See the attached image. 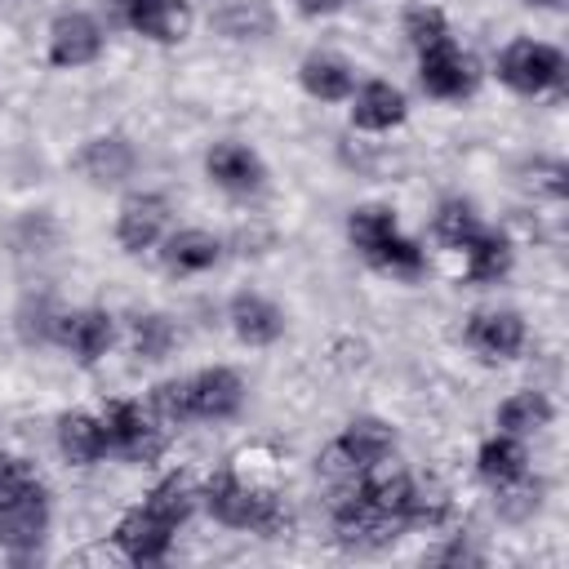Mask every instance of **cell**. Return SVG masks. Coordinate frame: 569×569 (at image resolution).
Segmentation results:
<instances>
[{
  "label": "cell",
  "instance_id": "6da1fadb",
  "mask_svg": "<svg viewBox=\"0 0 569 569\" xmlns=\"http://www.w3.org/2000/svg\"><path fill=\"white\" fill-rule=\"evenodd\" d=\"M204 507L213 511V520H222L231 529H276L280 525L276 498L267 489L244 485L236 471H218L204 485Z\"/></svg>",
  "mask_w": 569,
  "mask_h": 569
},
{
  "label": "cell",
  "instance_id": "7a4b0ae2",
  "mask_svg": "<svg viewBox=\"0 0 569 569\" xmlns=\"http://www.w3.org/2000/svg\"><path fill=\"white\" fill-rule=\"evenodd\" d=\"M498 76L520 89V93H542L551 84H560L565 76V58L551 49V44H538V40H516L507 44L502 62H498Z\"/></svg>",
  "mask_w": 569,
  "mask_h": 569
},
{
  "label": "cell",
  "instance_id": "3957f363",
  "mask_svg": "<svg viewBox=\"0 0 569 569\" xmlns=\"http://www.w3.org/2000/svg\"><path fill=\"white\" fill-rule=\"evenodd\" d=\"M102 431H107V449H120L129 462H151L160 453V436L156 427L142 418L138 405L129 400H111L102 413Z\"/></svg>",
  "mask_w": 569,
  "mask_h": 569
},
{
  "label": "cell",
  "instance_id": "277c9868",
  "mask_svg": "<svg viewBox=\"0 0 569 569\" xmlns=\"http://www.w3.org/2000/svg\"><path fill=\"white\" fill-rule=\"evenodd\" d=\"M422 89L436 93V98H462L471 84H476V67L467 53H458L449 40L422 49Z\"/></svg>",
  "mask_w": 569,
  "mask_h": 569
},
{
  "label": "cell",
  "instance_id": "5b68a950",
  "mask_svg": "<svg viewBox=\"0 0 569 569\" xmlns=\"http://www.w3.org/2000/svg\"><path fill=\"white\" fill-rule=\"evenodd\" d=\"M98 49H102V31L89 13H62L49 31V58L58 67H84L98 58Z\"/></svg>",
  "mask_w": 569,
  "mask_h": 569
},
{
  "label": "cell",
  "instance_id": "8992f818",
  "mask_svg": "<svg viewBox=\"0 0 569 569\" xmlns=\"http://www.w3.org/2000/svg\"><path fill=\"white\" fill-rule=\"evenodd\" d=\"M187 396L191 418H231L244 400V387L231 369H200L196 378H187Z\"/></svg>",
  "mask_w": 569,
  "mask_h": 569
},
{
  "label": "cell",
  "instance_id": "52a82bcc",
  "mask_svg": "<svg viewBox=\"0 0 569 569\" xmlns=\"http://www.w3.org/2000/svg\"><path fill=\"white\" fill-rule=\"evenodd\" d=\"M116 542L124 547L129 560L147 565V560H160V556L169 551V542H173V525L160 520L156 511L138 507V511H129V516L116 525Z\"/></svg>",
  "mask_w": 569,
  "mask_h": 569
},
{
  "label": "cell",
  "instance_id": "ba28073f",
  "mask_svg": "<svg viewBox=\"0 0 569 569\" xmlns=\"http://www.w3.org/2000/svg\"><path fill=\"white\" fill-rule=\"evenodd\" d=\"M467 342L489 360H507L525 342V320L516 311H476L467 325Z\"/></svg>",
  "mask_w": 569,
  "mask_h": 569
},
{
  "label": "cell",
  "instance_id": "9c48e42d",
  "mask_svg": "<svg viewBox=\"0 0 569 569\" xmlns=\"http://www.w3.org/2000/svg\"><path fill=\"white\" fill-rule=\"evenodd\" d=\"M44 520H49V511H44V493H40V485H36L31 493H22V498H13L9 507H0V547H9V551H31V547L44 538Z\"/></svg>",
  "mask_w": 569,
  "mask_h": 569
},
{
  "label": "cell",
  "instance_id": "30bf717a",
  "mask_svg": "<svg viewBox=\"0 0 569 569\" xmlns=\"http://www.w3.org/2000/svg\"><path fill=\"white\" fill-rule=\"evenodd\" d=\"M129 27H138L142 36L173 44L187 36L191 27V9L187 0H129Z\"/></svg>",
  "mask_w": 569,
  "mask_h": 569
},
{
  "label": "cell",
  "instance_id": "8fae6325",
  "mask_svg": "<svg viewBox=\"0 0 569 569\" xmlns=\"http://www.w3.org/2000/svg\"><path fill=\"white\" fill-rule=\"evenodd\" d=\"M164 227V200L160 196H129L120 204V222H116V236L129 253L147 249Z\"/></svg>",
  "mask_w": 569,
  "mask_h": 569
},
{
  "label": "cell",
  "instance_id": "7c38bea8",
  "mask_svg": "<svg viewBox=\"0 0 569 569\" xmlns=\"http://www.w3.org/2000/svg\"><path fill=\"white\" fill-rule=\"evenodd\" d=\"M204 164H209V178H213L218 187H227V191H253V187L262 182L258 156H253L249 147H240V142H218Z\"/></svg>",
  "mask_w": 569,
  "mask_h": 569
},
{
  "label": "cell",
  "instance_id": "4fadbf2b",
  "mask_svg": "<svg viewBox=\"0 0 569 569\" xmlns=\"http://www.w3.org/2000/svg\"><path fill=\"white\" fill-rule=\"evenodd\" d=\"M231 325L249 347H267V342H276L284 333V316L258 293H240L231 302Z\"/></svg>",
  "mask_w": 569,
  "mask_h": 569
},
{
  "label": "cell",
  "instance_id": "5bb4252c",
  "mask_svg": "<svg viewBox=\"0 0 569 569\" xmlns=\"http://www.w3.org/2000/svg\"><path fill=\"white\" fill-rule=\"evenodd\" d=\"M338 445H342V453L365 471V467H378V462L391 453L396 436H391V427L378 422V418H356V422H347V431L338 436Z\"/></svg>",
  "mask_w": 569,
  "mask_h": 569
},
{
  "label": "cell",
  "instance_id": "9a60e30c",
  "mask_svg": "<svg viewBox=\"0 0 569 569\" xmlns=\"http://www.w3.org/2000/svg\"><path fill=\"white\" fill-rule=\"evenodd\" d=\"M351 120L360 129H391L405 120V93L382 84V80H369L360 93H356V107H351Z\"/></svg>",
  "mask_w": 569,
  "mask_h": 569
},
{
  "label": "cell",
  "instance_id": "2e32d148",
  "mask_svg": "<svg viewBox=\"0 0 569 569\" xmlns=\"http://www.w3.org/2000/svg\"><path fill=\"white\" fill-rule=\"evenodd\" d=\"M58 338H62L80 360H98V356L111 347V316H107V311H76V316H62Z\"/></svg>",
  "mask_w": 569,
  "mask_h": 569
},
{
  "label": "cell",
  "instance_id": "e0dca14e",
  "mask_svg": "<svg viewBox=\"0 0 569 569\" xmlns=\"http://www.w3.org/2000/svg\"><path fill=\"white\" fill-rule=\"evenodd\" d=\"M356 493L378 511V516H391V520H409L413 511V480L405 471H391V476H369L356 485Z\"/></svg>",
  "mask_w": 569,
  "mask_h": 569
},
{
  "label": "cell",
  "instance_id": "ac0fdd59",
  "mask_svg": "<svg viewBox=\"0 0 569 569\" xmlns=\"http://www.w3.org/2000/svg\"><path fill=\"white\" fill-rule=\"evenodd\" d=\"M80 169H84V178L111 187V182L129 178V169H133V147H129L124 138H93V142L80 151Z\"/></svg>",
  "mask_w": 569,
  "mask_h": 569
},
{
  "label": "cell",
  "instance_id": "d6986e66",
  "mask_svg": "<svg viewBox=\"0 0 569 569\" xmlns=\"http://www.w3.org/2000/svg\"><path fill=\"white\" fill-rule=\"evenodd\" d=\"M58 445H62V453H67L71 462L89 467V462H98V458L107 453V431H102V422L89 418V413H62V422H58Z\"/></svg>",
  "mask_w": 569,
  "mask_h": 569
},
{
  "label": "cell",
  "instance_id": "ffe728a7",
  "mask_svg": "<svg viewBox=\"0 0 569 569\" xmlns=\"http://www.w3.org/2000/svg\"><path fill=\"white\" fill-rule=\"evenodd\" d=\"M298 76H302V89H307L311 98H320V102H342V98L351 93V71H347L338 58L311 53Z\"/></svg>",
  "mask_w": 569,
  "mask_h": 569
},
{
  "label": "cell",
  "instance_id": "44dd1931",
  "mask_svg": "<svg viewBox=\"0 0 569 569\" xmlns=\"http://www.w3.org/2000/svg\"><path fill=\"white\" fill-rule=\"evenodd\" d=\"M547 418H551V400H547L542 391H516L511 400L498 405V427H502L507 436L538 431V427H547Z\"/></svg>",
  "mask_w": 569,
  "mask_h": 569
},
{
  "label": "cell",
  "instance_id": "7402d4cb",
  "mask_svg": "<svg viewBox=\"0 0 569 569\" xmlns=\"http://www.w3.org/2000/svg\"><path fill=\"white\" fill-rule=\"evenodd\" d=\"M476 462H480V476L493 480V485H507V480L525 476V449H520L516 436H493V440H485Z\"/></svg>",
  "mask_w": 569,
  "mask_h": 569
},
{
  "label": "cell",
  "instance_id": "603a6c76",
  "mask_svg": "<svg viewBox=\"0 0 569 569\" xmlns=\"http://www.w3.org/2000/svg\"><path fill=\"white\" fill-rule=\"evenodd\" d=\"M164 262L173 271H204V267L218 262V240L209 231H178L164 244Z\"/></svg>",
  "mask_w": 569,
  "mask_h": 569
},
{
  "label": "cell",
  "instance_id": "cb8c5ba5",
  "mask_svg": "<svg viewBox=\"0 0 569 569\" xmlns=\"http://www.w3.org/2000/svg\"><path fill=\"white\" fill-rule=\"evenodd\" d=\"M467 276L471 280H498L507 267H511V244L502 236H471L467 244Z\"/></svg>",
  "mask_w": 569,
  "mask_h": 569
},
{
  "label": "cell",
  "instance_id": "d4e9b609",
  "mask_svg": "<svg viewBox=\"0 0 569 569\" xmlns=\"http://www.w3.org/2000/svg\"><path fill=\"white\" fill-rule=\"evenodd\" d=\"M391 231H396V218H391L387 209H378V204H365V209H356V213L347 218V236H351V244H356L360 253H369L373 244H382Z\"/></svg>",
  "mask_w": 569,
  "mask_h": 569
},
{
  "label": "cell",
  "instance_id": "484cf974",
  "mask_svg": "<svg viewBox=\"0 0 569 569\" xmlns=\"http://www.w3.org/2000/svg\"><path fill=\"white\" fill-rule=\"evenodd\" d=\"M142 507H147V511H156L160 520H169V525L178 529V525L191 516V489H187L178 476H169V480H160V485L147 493V502H142Z\"/></svg>",
  "mask_w": 569,
  "mask_h": 569
},
{
  "label": "cell",
  "instance_id": "4316f807",
  "mask_svg": "<svg viewBox=\"0 0 569 569\" xmlns=\"http://www.w3.org/2000/svg\"><path fill=\"white\" fill-rule=\"evenodd\" d=\"M369 258H373L382 271H391V276H418V271H422V249L409 244V240H400L396 231H391L382 244H373Z\"/></svg>",
  "mask_w": 569,
  "mask_h": 569
},
{
  "label": "cell",
  "instance_id": "83f0119b",
  "mask_svg": "<svg viewBox=\"0 0 569 569\" xmlns=\"http://www.w3.org/2000/svg\"><path fill=\"white\" fill-rule=\"evenodd\" d=\"M476 231H480V227H476V213H471L467 200H445V204H440V213H436V236H440L445 244H458V249H462Z\"/></svg>",
  "mask_w": 569,
  "mask_h": 569
},
{
  "label": "cell",
  "instance_id": "f1b7e54d",
  "mask_svg": "<svg viewBox=\"0 0 569 569\" xmlns=\"http://www.w3.org/2000/svg\"><path fill=\"white\" fill-rule=\"evenodd\" d=\"M169 347H173V325H169L164 316H142V320H133V351H138L142 360H164Z\"/></svg>",
  "mask_w": 569,
  "mask_h": 569
},
{
  "label": "cell",
  "instance_id": "f546056e",
  "mask_svg": "<svg viewBox=\"0 0 569 569\" xmlns=\"http://www.w3.org/2000/svg\"><path fill=\"white\" fill-rule=\"evenodd\" d=\"M405 36H409L418 49H431V44L449 40V31H445V13H440V9H431V4L409 9V13H405Z\"/></svg>",
  "mask_w": 569,
  "mask_h": 569
},
{
  "label": "cell",
  "instance_id": "4dcf8cb0",
  "mask_svg": "<svg viewBox=\"0 0 569 569\" xmlns=\"http://www.w3.org/2000/svg\"><path fill=\"white\" fill-rule=\"evenodd\" d=\"M151 409L160 422H187L191 418V396H187V382H160L151 391Z\"/></svg>",
  "mask_w": 569,
  "mask_h": 569
},
{
  "label": "cell",
  "instance_id": "1f68e13d",
  "mask_svg": "<svg viewBox=\"0 0 569 569\" xmlns=\"http://www.w3.org/2000/svg\"><path fill=\"white\" fill-rule=\"evenodd\" d=\"M31 489H36V471H31L22 458L0 453V507H9L13 498H22V493H31Z\"/></svg>",
  "mask_w": 569,
  "mask_h": 569
},
{
  "label": "cell",
  "instance_id": "d6a6232c",
  "mask_svg": "<svg viewBox=\"0 0 569 569\" xmlns=\"http://www.w3.org/2000/svg\"><path fill=\"white\" fill-rule=\"evenodd\" d=\"M298 9H302V13H311V18H320V13L342 9V0H298Z\"/></svg>",
  "mask_w": 569,
  "mask_h": 569
},
{
  "label": "cell",
  "instance_id": "836d02e7",
  "mask_svg": "<svg viewBox=\"0 0 569 569\" xmlns=\"http://www.w3.org/2000/svg\"><path fill=\"white\" fill-rule=\"evenodd\" d=\"M533 4H560V0H533Z\"/></svg>",
  "mask_w": 569,
  "mask_h": 569
}]
</instances>
